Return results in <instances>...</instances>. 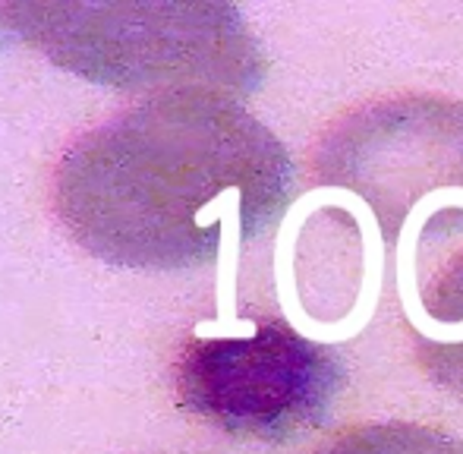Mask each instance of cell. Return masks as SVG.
Segmentation results:
<instances>
[{"mask_svg":"<svg viewBox=\"0 0 463 454\" xmlns=\"http://www.w3.org/2000/svg\"><path fill=\"white\" fill-rule=\"evenodd\" d=\"M293 161L243 99L214 89L148 95L89 129L54 171L67 233L117 269L212 265L284 218Z\"/></svg>","mask_w":463,"mask_h":454,"instance_id":"1","label":"cell"},{"mask_svg":"<svg viewBox=\"0 0 463 454\" xmlns=\"http://www.w3.org/2000/svg\"><path fill=\"white\" fill-rule=\"evenodd\" d=\"M51 63L120 92H214L250 99L265 80L262 44L231 4H6Z\"/></svg>","mask_w":463,"mask_h":454,"instance_id":"2","label":"cell"},{"mask_svg":"<svg viewBox=\"0 0 463 454\" xmlns=\"http://www.w3.org/2000/svg\"><path fill=\"white\" fill-rule=\"evenodd\" d=\"M177 401L212 430L259 445H290L328 420L347 366L328 344L278 316L246 332L193 335L174 366Z\"/></svg>","mask_w":463,"mask_h":454,"instance_id":"3","label":"cell"},{"mask_svg":"<svg viewBox=\"0 0 463 454\" xmlns=\"http://www.w3.org/2000/svg\"><path fill=\"white\" fill-rule=\"evenodd\" d=\"M309 171L363 199L384 243H401L426 203L463 205V101L410 92L350 108L322 129Z\"/></svg>","mask_w":463,"mask_h":454,"instance_id":"4","label":"cell"},{"mask_svg":"<svg viewBox=\"0 0 463 454\" xmlns=\"http://www.w3.org/2000/svg\"><path fill=\"white\" fill-rule=\"evenodd\" d=\"M403 294L413 360L432 385L463 398V205L435 209L416 224Z\"/></svg>","mask_w":463,"mask_h":454,"instance_id":"5","label":"cell"},{"mask_svg":"<svg viewBox=\"0 0 463 454\" xmlns=\"http://www.w3.org/2000/svg\"><path fill=\"white\" fill-rule=\"evenodd\" d=\"M312 454H463V439L422 423H360L325 439Z\"/></svg>","mask_w":463,"mask_h":454,"instance_id":"6","label":"cell"},{"mask_svg":"<svg viewBox=\"0 0 463 454\" xmlns=\"http://www.w3.org/2000/svg\"><path fill=\"white\" fill-rule=\"evenodd\" d=\"M4 29H6V19H4V10H0V38H4Z\"/></svg>","mask_w":463,"mask_h":454,"instance_id":"7","label":"cell"}]
</instances>
